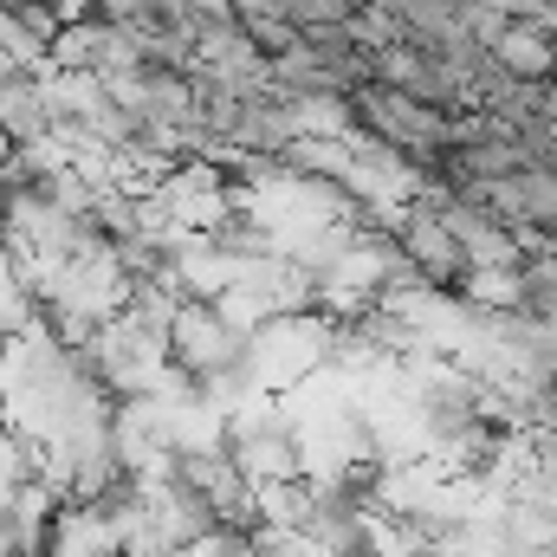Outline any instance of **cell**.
Here are the masks:
<instances>
[{
    "mask_svg": "<svg viewBox=\"0 0 557 557\" xmlns=\"http://www.w3.org/2000/svg\"><path fill=\"white\" fill-rule=\"evenodd\" d=\"M493 65H499L506 78H519V85H552L557 78L552 26H539V20H512V26L493 39Z\"/></svg>",
    "mask_w": 557,
    "mask_h": 557,
    "instance_id": "cell-1",
    "label": "cell"
},
{
    "mask_svg": "<svg viewBox=\"0 0 557 557\" xmlns=\"http://www.w3.org/2000/svg\"><path fill=\"white\" fill-rule=\"evenodd\" d=\"M519 278H525V318H557V253L525 260Z\"/></svg>",
    "mask_w": 557,
    "mask_h": 557,
    "instance_id": "cell-2",
    "label": "cell"
}]
</instances>
